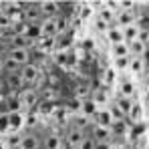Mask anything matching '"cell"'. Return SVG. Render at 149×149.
Listing matches in <instances>:
<instances>
[{
	"label": "cell",
	"mask_w": 149,
	"mask_h": 149,
	"mask_svg": "<svg viewBox=\"0 0 149 149\" xmlns=\"http://www.w3.org/2000/svg\"><path fill=\"white\" fill-rule=\"evenodd\" d=\"M20 79H22V85L24 87H30V89H36L38 83L42 81V71L36 63H28L24 67H20Z\"/></svg>",
	"instance_id": "obj_1"
},
{
	"label": "cell",
	"mask_w": 149,
	"mask_h": 149,
	"mask_svg": "<svg viewBox=\"0 0 149 149\" xmlns=\"http://www.w3.org/2000/svg\"><path fill=\"white\" fill-rule=\"evenodd\" d=\"M18 103H20V109H34L38 103H40V93L36 89H30V87H24L20 93H18Z\"/></svg>",
	"instance_id": "obj_2"
},
{
	"label": "cell",
	"mask_w": 149,
	"mask_h": 149,
	"mask_svg": "<svg viewBox=\"0 0 149 149\" xmlns=\"http://www.w3.org/2000/svg\"><path fill=\"white\" fill-rule=\"evenodd\" d=\"M20 18L24 24H36L42 16L38 12V4L36 2H26L24 6L20 8Z\"/></svg>",
	"instance_id": "obj_3"
},
{
	"label": "cell",
	"mask_w": 149,
	"mask_h": 149,
	"mask_svg": "<svg viewBox=\"0 0 149 149\" xmlns=\"http://www.w3.org/2000/svg\"><path fill=\"white\" fill-rule=\"evenodd\" d=\"M38 4V12H40V16L42 18H56L58 16V12H61V2H50V0H47V2H36Z\"/></svg>",
	"instance_id": "obj_4"
},
{
	"label": "cell",
	"mask_w": 149,
	"mask_h": 149,
	"mask_svg": "<svg viewBox=\"0 0 149 149\" xmlns=\"http://www.w3.org/2000/svg\"><path fill=\"white\" fill-rule=\"evenodd\" d=\"M8 58L12 61V63H16L18 67H24L30 63V58H32V52L26 49H8Z\"/></svg>",
	"instance_id": "obj_5"
},
{
	"label": "cell",
	"mask_w": 149,
	"mask_h": 149,
	"mask_svg": "<svg viewBox=\"0 0 149 149\" xmlns=\"http://www.w3.org/2000/svg\"><path fill=\"white\" fill-rule=\"evenodd\" d=\"M95 143H111L113 135H111V129L109 127H101V125H95L93 127V133L89 135Z\"/></svg>",
	"instance_id": "obj_6"
},
{
	"label": "cell",
	"mask_w": 149,
	"mask_h": 149,
	"mask_svg": "<svg viewBox=\"0 0 149 149\" xmlns=\"http://www.w3.org/2000/svg\"><path fill=\"white\" fill-rule=\"evenodd\" d=\"M83 137H85V131H81V129H77V127H69L67 137H65V139H67V149H79Z\"/></svg>",
	"instance_id": "obj_7"
},
{
	"label": "cell",
	"mask_w": 149,
	"mask_h": 149,
	"mask_svg": "<svg viewBox=\"0 0 149 149\" xmlns=\"http://www.w3.org/2000/svg\"><path fill=\"white\" fill-rule=\"evenodd\" d=\"M22 149H42L40 145V137L36 135V133H24V135H20V143H18Z\"/></svg>",
	"instance_id": "obj_8"
},
{
	"label": "cell",
	"mask_w": 149,
	"mask_h": 149,
	"mask_svg": "<svg viewBox=\"0 0 149 149\" xmlns=\"http://www.w3.org/2000/svg\"><path fill=\"white\" fill-rule=\"evenodd\" d=\"M2 79H4L6 89H12V91H22V89H24L22 79H20V73H8V74H4Z\"/></svg>",
	"instance_id": "obj_9"
},
{
	"label": "cell",
	"mask_w": 149,
	"mask_h": 149,
	"mask_svg": "<svg viewBox=\"0 0 149 149\" xmlns=\"http://www.w3.org/2000/svg\"><path fill=\"white\" fill-rule=\"evenodd\" d=\"M34 45V40H30L24 34H10V49H26L30 50V47Z\"/></svg>",
	"instance_id": "obj_10"
},
{
	"label": "cell",
	"mask_w": 149,
	"mask_h": 149,
	"mask_svg": "<svg viewBox=\"0 0 149 149\" xmlns=\"http://www.w3.org/2000/svg\"><path fill=\"white\" fill-rule=\"evenodd\" d=\"M40 145H42V149H58L61 147V135L54 131L45 133V137L40 139Z\"/></svg>",
	"instance_id": "obj_11"
},
{
	"label": "cell",
	"mask_w": 149,
	"mask_h": 149,
	"mask_svg": "<svg viewBox=\"0 0 149 149\" xmlns=\"http://www.w3.org/2000/svg\"><path fill=\"white\" fill-rule=\"evenodd\" d=\"M105 36H107V40H109L111 45H119V42H125V38H123V28H119V26H115V24H111L109 28H107Z\"/></svg>",
	"instance_id": "obj_12"
},
{
	"label": "cell",
	"mask_w": 149,
	"mask_h": 149,
	"mask_svg": "<svg viewBox=\"0 0 149 149\" xmlns=\"http://www.w3.org/2000/svg\"><path fill=\"white\" fill-rule=\"evenodd\" d=\"M129 47V56H145V50H147V45H143L141 40H129L127 42Z\"/></svg>",
	"instance_id": "obj_13"
},
{
	"label": "cell",
	"mask_w": 149,
	"mask_h": 149,
	"mask_svg": "<svg viewBox=\"0 0 149 149\" xmlns=\"http://www.w3.org/2000/svg\"><path fill=\"white\" fill-rule=\"evenodd\" d=\"M95 125H101V127H111L113 123V117H111V113H109V109H99V111H95Z\"/></svg>",
	"instance_id": "obj_14"
},
{
	"label": "cell",
	"mask_w": 149,
	"mask_h": 149,
	"mask_svg": "<svg viewBox=\"0 0 149 149\" xmlns=\"http://www.w3.org/2000/svg\"><path fill=\"white\" fill-rule=\"evenodd\" d=\"M129 71L141 74L145 71V56H129Z\"/></svg>",
	"instance_id": "obj_15"
},
{
	"label": "cell",
	"mask_w": 149,
	"mask_h": 149,
	"mask_svg": "<svg viewBox=\"0 0 149 149\" xmlns=\"http://www.w3.org/2000/svg\"><path fill=\"white\" fill-rule=\"evenodd\" d=\"M127 117H131L133 123H141L143 121V107H141V103H133L129 113H127Z\"/></svg>",
	"instance_id": "obj_16"
},
{
	"label": "cell",
	"mask_w": 149,
	"mask_h": 149,
	"mask_svg": "<svg viewBox=\"0 0 149 149\" xmlns=\"http://www.w3.org/2000/svg\"><path fill=\"white\" fill-rule=\"evenodd\" d=\"M111 52H113V58H127L129 56V47H127V42L111 45Z\"/></svg>",
	"instance_id": "obj_17"
},
{
	"label": "cell",
	"mask_w": 149,
	"mask_h": 149,
	"mask_svg": "<svg viewBox=\"0 0 149 149\" xmlns=\"http://www.w3.org/2000/svg\"><path fill=\"white\" fill-rule=\"evenodd\" d=\"M109 129H111V135H119V137H123V135H127V123H125V119H119V121H113Z\"/></svg>",
	"instance_id": "obj_18"
},
{
	"label": "cell",
	"mask_w": 149,
	"mask_h": 149,
	"mask_svg": "<svg viewBox=\"0 0 149 149\" xmlns=\"http://www.w3.org/2000/svg\"><path fill=\"white\" fill-rule=\"evenodd\" d=\"M91 103H93V105H105V103H109V93H107L105 89H95Z\"/></svg>",
	"instance_id": "obj_19"
},
{
	"label": "cell",
	"mask_w": 149,
	"mask_h": 149,
	"mask_svg": "<svg viewBox=\"0 0 149 149\" xmlns=\"http://www.w3.org/2000/svg\"><path fill=\"white\" fill-rule=\"evenodd\" d=\"M133 103H135V101L129 99V97H119L115 105H117V107L121 109V113H123L125 117H127V113H129V109H131V105H133Z\"/></svg>",
	"instance_id": "obj_20"
},
{
	"label": "cell",
	"mask_w": 149,
	"mask_h": 149,
	"mask_svg": "<svg viewBox=\"0 0 149 149\" xmlns=\"http://www.w3.org/2000/svg\"><path fill=\"white\" fill-rule=\"evenodd\" d=\"M111 24H107L105 20H101V18H93V28H95V32H99V34H103L105 36V32H107V28H109Z\"/></svg>",
	"instance_id": "obj_21"
},
{
	"label": "cell",
	"mask_w": 149,
	"mask_h": 149,
	"mask_svg": "<svg viewBox=\"0 0 149 149\" xmlns=\"http://www.w3.org/2000/svg\"><path fill=\"white\" fill-rule=\"evenodd\" d=\"M133 95H135V85H131V83H121V97H129V99H133Z\"/></svg>",
	"instance_id": "obj_22"
},
{
	"label": "cell",
	"mask_w": 149,
	"mask_h": 149,
	"mask_svg": "<svg viewBox=\"0 0 149 149\" xmlns=\"http://www.w3.org/2000/svg\"><path fill=\"white\" fill-rule=\"evenodd\" d=\"M2 63H4V74H8V73H18V71H20V67H18L16 63H12L8 56H6V58H2Z\"/></svg>",
	"instance_id": "obj_23"
},
{
	"label": "cell",
	"mask_w": 149,
	"mask_h": 149,
	"mask_svg": "<svg viewBox=\"0 0 149 149\" xmlns=\"http://www.w3.org/2000/svg\"><path fill=\"white\" fill-rule=\"evenodd\" d=\"M79 149H95V141H93V139L87 135V137H83V141H81Z\"/></svg>",
	"instance_id": "obj_24"
},
{
	"label": "cell",
	"mask_w": 149,
	"mask_h": 149,
	"mask_svg": "<svg viewBox=\"0 0 149 149\" xmlns=\"http://www.w3.org/2000/svg\"><path fill=\"white\" fill-rule=\"evenodd\" d=\"M115 69H119V71L129 69V56L127 58H115Z\"/></svg>",
	"instance_id": "obj_25"
},
{
	"label": "cell",
	"mask_w": 149,
	"mask_h": 149,
	"mask_svg": "<svg viewBox=\"0 0 149 149\" xmlns=\"http://www.w3.org/2000/svg\"><path fill=\"white\" fill-rule=\"evenodd\" d=\"M95 149H111V143H95Z\"/></svg>",
	"instance_id": "obj_26"
},
{
	"label": "cell",
	"mask_w": 149,
	"mask_h": 149,
	"mask_svg": "<svg viewBox=\"0 0 149 149\" xmlns=\"http://www.w3.org/2000/svg\"><path fill=\"white\" fill-rule=\"evenodd\" d=\"M4 93H6V85H4V79L0 77V97H2Z\"/></svg>",
	"instance_id": "obj_27"
},
{
	"label": "cell",
	"mask_w": 149,
	"mask_h": 149,
	"mask_svg": "<svg viewBox=\"0 0 149 149\" xmlns=\"http://www.w3.org/2000/svg\"><path fill=\"white\" fill-rule=\"evenodd\" d=\"M4 73V63H2V56H0V74Z\"/></svg>",
	"instance_id": "obj_28"
},
{
	"label": "cell",
	"mask_w": 149,
	"mask_h": 149,
	"mask_svg": "<svg viewBox=\"0 0 149 149\" xmlns=\"http://www.w3.org/2000/svg\"><path fill=\"white\" fill-rule=\"evenodd\" d=\"M0 149H8V147H6V143H4V141H0Z\"/></svg>",
	"instance_id": "obj_29"
},
{
	"label": "cell",
	"mask_w": 149,
	"mask_h": 149,
	"mask_svg": "<svg viewBox=\"0 0 149 149\" xmlns=\"http://www.w3.org/2000/svg\"><path fill=\"white\" fill-rule=\"evenodd\" d=\"M8 149H22L20 145H14V147H8Z\"/></svg>",
	"instance_id": "obj_30"
}]
</instances>
